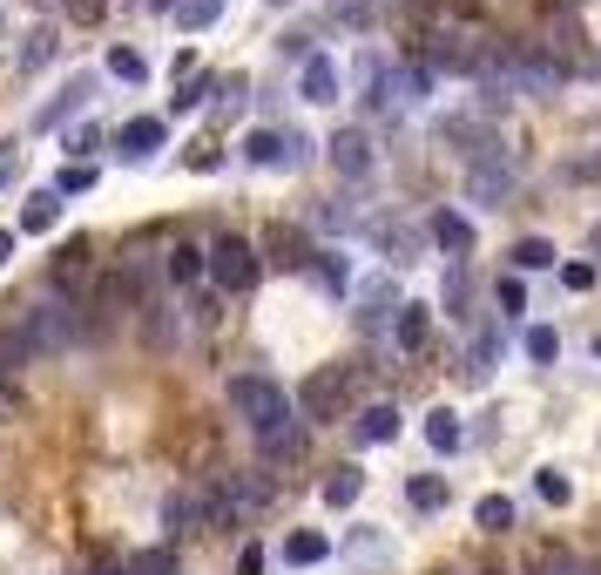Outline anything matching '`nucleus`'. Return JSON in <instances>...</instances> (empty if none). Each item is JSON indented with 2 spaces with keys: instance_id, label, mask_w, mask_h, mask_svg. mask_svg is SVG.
I'll return each mask as SVG.
<instances>
[{
  "instance_id": "nucleus-1",
  "label": "nucleus",
  "mask_w": 601,
  "mask_h": 575,
  "mask_svg": "<svg viewBox=\"0 0 601 575\" xmlns=\"http://www.w3.org/2000/svg\"><path fill=\"white\" fill-rule=\"evenodd\" d=\"M230 406L250 420V434H257V440L278 434V427L291 420V393H284L278 379H264V373H237V379H230Z\"/></svg>"
},
{
  "instance_id": "nucleus-2",
  "label": "nucleus",
  "mask_w": 601,
  "mask_h": 575,
  "mask_svg": "<svg viewBox=\"0 0 601 575\" xmlns=\"http://www.w3.org/2000/svg\"><path fill=\"white\" fill-rule=\"evenodd\" d=\"M203 271L217 278V291H230V298H237V291H250V285H257V271H264V258H257L243 237H230V230H223V237L210 244V251H203Z\"/></svg>"
},
{
  "instance_id": "nucleus-3",
  "label": "nucleus",
  "mask_w": 601,
  "mask_h": 575,
  "mask_svg": "<svg viewBox=\"0 0 601 575\" xmlns=\"http://www.w3.org/2000/svg\"><path fill=\"white\" fill-rule=\"evenodd\" d=\"M304 156H311L304 129H250L243 136V162H257V170H298Z\"/></svg>"
},
{
  "instance_id": "nucleus-4",
  "label": "nucleus",
  "mask_w": 601,
  "mask_h": 575,
  "mask_svg": "<svg viewBox=\"0 0 601 575\" xmlns=\"http://www.w3.org/2000/svg\"><path fill=\"white\" fill-rule=\"evenodd\" d=\"M21 339H28L34 359H41V353H68V339H74V305H34V311H21Z\"/></svg>"
},
{
  "instance_id": "nucleus-5",
  "label": "nucleus",
  "mask_w": 601,
  "mask_h": 575,
  "mask_svg": "<svg viewBox=\"0 0 601 575\" xmlns=\"http://www.w3.org/2000/svg\"><path fill=\"white\" fill-rule=\"evenodd\" d=\"M345 399H352V373H338V366H318V373H311V379L298 386V399H291V406H304L311 420H331V414H338V406H345Z\"/></svg>"
},
{
  "instance_id": "nucleus-6",
  "label": "nucleus",
  "mask_w": 601,
  "mask_h": 575,
  "mask_svg": "<svg viewBox=\"0 0 601 575\" xmlns=\"http://www.w3.org/2000/svg\"><path fill=\"white\" fill-rule=\"evenodd\" d=\"M324 156H331V170L345 177V184H365V177H372V162H379L365 129H338V136L324 142Z\"/></svg>"
},
{
  "instance_id": "nucleus-7",
  "label": "nucleus",
  "mask_w": 601,
  "mask_h": 575,
  "mask_svg": "<svg viewBox=\"0 0 601 575\" xmlns=\"http://www.w3.org/2000/svg\"><path fill=\"white\" fill-rule=\"evenodd\" d=\"M298 96H304V102H338V96H345V68H338V54H304Z\"/></svg>"
},
{
  "instance_id": "nucleus-8",
  "label": "nucleus",
  "mask_w": 601,
  "mask_h": 575,
  "mask_svg": "<svg viewBox=\"0 0 601 575\" xmlns=\"http://www.w3.org/2000/svg\"><path fill=\"white\" fill-rule=\"evenodd\" d=\"M96 102V75H68V89H61V102H48L41 109V129H61L68 116H81V109H89Z\"/></svg>"
},
{
  "instance_id": "nucleus-9",
  "label": "nucleus",
  "mask_w": 601,
  "mask_h": 575,
  "mask_svg": "<svg viewBox=\"0 0 601 575\" xmlns=\"http://www.w3.org/2000/svg\"><path fill=\"white\" fill-rule=\"evenodd\" d=\"M372 244H379V251H392V265H405L412 251H419V237H412V224H392V217H365L359 224Z\"/></svg>"
},
{
  "instance_id": "nucleus-10",
  "label": "nucleus",
  "mask_w": 601,
  "mask_h": 575,
  "mask_svg": "<svg viewBox=\"0 0 601 575\" xmlns=\"http://www.w3.org/2000/svg\"><path fill=\"white\" fill-rule=\"evenodd\" d=\"M116 149H122L129 162H149V156L162 149V122H156V116H136V122H122V129H116Z\"/></svg>"
},
{
  "instance_id": "nucleus-11",
  "label": "nucleus",
  "mask_w": 601,
  "mask_h": 575,
  "mask_svg": "<svg viewBox=\"0 0 601 575\" xmlns=\"http://www.w3.org/2000/svg\"><path fill=\"white\" fill-rule=\"evenodd\" d=\"M425 447L433 454H460L467 447V427H460L453 406H433V414H425Z\"/></svg>"
},
{
  "instance_id": "nucleus-12",
  "label": "nucleus",
  "mask_w": 601,
  "mask_h": 575,
  "mask_svg": "<svg viewBox=\"0 0 601 575\" xmlns=\"http://www.w3.org/2000/svg\"><path fill=\"white\" fill-rule=\"evenodd\" d=\"M203 515H210V502L197 495V487H183V495H169V502H162V528H169V535H190Z\"/></svg>"
},
{
  "instance_id": "nucleus-13",
  "label": "nucleus",
  "mask_w": 601,
  "mask_h": 575,
  "mask_svg": "<svg viewBox=\"0 0 601 575\" xmlns=\"http://www.w3.org/2000/svg\"><path fill=\"white\" fill-rule=\"evenodd\" d=\"M345 562H352V568H379V562H392V535H385V528H352Z\"/></svg>"
},
{
  "instance_id": "nucleus-14",
  "label": "nucleus",
  "mask_w": 601,
  "mask_h": 575,
  "mask_svg": "<svg viewBox=\"0 0 601 575\" xmlns=\"http://www.w3.org/2000/svg\"><path fill=\"white\" fill-rule=\"evenodd\" d=\"M433 244H440V251L460 265V258L473 251V224H467L460 210H440V217H433Z\"/></svg>"
},
{
  "instance_id": "nucleus-15",
  "label": "nucleus",
  "mask_w": 601,
  "mask_h": 575,
  "mask_svg": "<svg viewBox=\"0 0 601 575\" xmlns=\"http://www.w3.org/2000/svg\"><path fill=\"white\" fill-rule=\"evenodd\" d=\"M405 502H412L419 515H440V508L453 502V487H447V474H412V480H405Z\"/></svg>"
},
{
  "instance_id": "nucleus-16",
  "label": "nucleus",
  "mask_w": 601,
  "mask_h": 575,
  "mask_svg": "<svg viewBox=\"0 0 601 575\" xmlns=\"http://www.w3.org/2000/svg\"><path fill=\"white\" fill-rule=\"evenodd\" d=\"M54 224H61V197H54V190H34V197L21 204V230H28V237H48Z\"/></svg>"
},
{
  "instance_id": "nucleus-17",
  "label": "nucleus",
  "mask_w": 601,
  "mask_h": 575,
  "mask_svg": "<svg viewBox=\"0 0 601 575\" xmlns=\"http://www.w3.org/2000/svg\"><path fill=\"white\" fill-rule=\"evenodd\" d=\"M359 440H365V447H379V440H399V406L372 399L365 414H359Z\"/></svg>"
},
{
  "instance_id": "nucleus-18",
  "label": "nucleus",
  "mask_w": 601,
  "mask_h": 575,
  "mask_svg": "<svg viewBox=\"0 0 601 575\" xmlns=\"http://www.w3.org/2000/svg\"><path fill=\"white\" fill-rule=\"evenodd\" d=\"M324 291H352V265H345V251H311V265H304Z\"/></svg>"
},
{
  "instance_id": "nucleus-19",
  "label": "nucleus",
  "mask_w": 601,
  "mask_h": 575,
  "mask_svg": "<svg viewBox=\"0 0 601 575\" xmlns=\"http://www.w3.org/2000/svg\"><path fill=\"white\" fill-rule=\"evenodd\" d=\"M169 14H177V28H183V34H203V28H217L223 0H169Z\"/></svg>"
},
{
  "instance_id": "nucleus-20",
  "label": "nucleus",
  "mask_w": 601,
  "mask_h": 575,
  "mask_svg": "<svg viewBox=\"0 0 601 575\" xmlns=\"http://www.w3.org/2000/svg\"><path fill=\"white\" fill-rule=\"evenodd\" d=\"M425 339H433V311H425V305H399V353H419Z\"/></svg>"
},
{
  "instance_id": "nucleus-21",
  "label": "nucleus",
  "mask_w": 601,
  "mask_h": 575,
  "mask_svg": "<svg viewBox=\"0 0 601 575\" xmlns=\"http://www.w3.org/2000/svg\"><path fill=\"white\" fill-rule=\"evenodd\" d=\"M359 495H365V467H338L324 480V508H352Z\"/></svg>"
},
{
  "instance_id": "nucleus-22",
  "label": "nucleus",
  "mask_w": 601,
  "mask_h": 575,
  "mask_svg": "<svg viewBox=\"0 0 601 575\" xmlns=\"http://www.w3.org/2000/svg\"><path fill=\"white\" fill-rule=\"evenodd\" d=\"M271 265H284V271H304V265H311V244H304L298 230H284V224H278V230H271Z\"/></svg>"
},
{
  "instance_id": "nucleus-23",
  "label": "nucleus",
  "mask_w": 601,
  "mask_h": 575,
  "mask_svg": "<svg viewBox=\"0 0 601 575\" xmlns=\"http://www.w3.org/2000/svg\"><path fill=\"white\" fill-rule=\"evenodd\" d=\"M324 555H331V542H324L318 528H298V535H284V562L311 568V562H324Z\"/></svg>"
},
{
  "instance_id": "nucleus-24",
  "label": "nucleus",
  "mask_w": 601,
  "mask_h": 575,
  "mask_svg": "<svg viewBox=\"0 0 601 575\" xmlns=\"http://www.w3.org/2000/svg\"><path fill=\"white\" fill-rule=\"evenodd\" d=\"M493 359H500V325H487V333L473 339V353H467V366H460V373H467V379H487V373H493Z\"/></svg>"
},
{
  "instance_id": "nucleus-25",
  "label": "nucleus",
  "mask_w": 601,
  "mask_h": 575,
  "mask_svg": "<svg viewBox=\"0 0 601 575\" xmlns=\"http://www.w3.org/2000/svg\"><path fill=\"white\" fill-rule=\"evenodd\" d=\"M513 271H554V244L548 237H521L513 244Z\"/></svg>"
},
{
  "instance_id": "nucleus-26",
  "label": "nucleus",
  "mask_w": 601,
  "mask_h": 575,
  "mask_svg": "<svg viewBox=\"0 0 601 575\" xmlns=\"http://www.w3.org/2000/svg\"><path fill=\"white\" fill-rule=\"evenodd\" d=\"M122 575H177V548H169V542L162 548H136Z\"/></svg>"
},
{
  "instance_id": "nucleus-27",
  "label": "nucleus",
  "mask_w": 601,
  "mask_h": 575,
  "mask_svg": "<svg viewBox=\"0 0 601 575\" xmlns=\"http://www.w3.org/2000/svg\"><path fill=\"white\" fill-rule=\"evenodd\" d=\"M54 48H61V34H54V28H34V34L21 41V68H28V75H34V68H48V61H54Z\"/></svg>"
},
{
  "instance_id": "nucleus-28",
  "label": "nucleus",
  "mask_w": 601,
  "mask_h": 575,
  "mask_svg": "<svg viewBox=\"0 0 601 575\" xmlns=\"http://www.w3.org/2000/svg\"><path fill=\"white\" fill-rule=\"evenodd\" d=\"M473 522H480L487 535H500V528H513V502H507V495H480V502H473Z\"/></svg>"
},
{
  "instance_id": "nucleus-29",
  "label": "nucleus",
  "mask_w": 601,
  "mask_h": 575,
  "mask_svg": "<svg viewBox=\"0 0 601 575\" xmlns=\"http://www.w3.org/2000/svg\"><path fill=\"white\" fill-rule=\"evenodd\" d=\"M54 197H81V190H96V162H61V177L48 184Z\"/></svg>"
},
{
  "instance_id": "nucleus-30",
  "label": "nucleus",
  "mask_w": 601,
  "mask_h": 575,
  "mask_svg": "<svg viewBox=\"0 0 601 575\" xmlns=\"http://www.w3.org/2000/svg\"><path fill=\"white\" fill-rule=\"evenodd\" d=\"M210 89H217L210 75H183V81H177V96H169V109L190 116V109H203V96H210Z\"/></svg>"
},
{
  "instance_id": "nucleus-31",
  "label": "nucleus",
  "mask_w": 601,
  "mask_h": 575,
  "mask_svg": "<svg viewBox=\"0 0 601 575\" xmlns=\"http://www.w3.org/2000/svg\"><path fill=\"white\" fill-rule=\"evenodd\" d=\"M534 495L554 502V508H568V502H574V480H568L561 467H541V474H534Z\"/></svg>"
},
{
  "instance_id": "nucleus-32",
  "label": "nucleus",
  "mask_w": 601,
  "mask_h": 575,
  "mask_svg": "<svg viewBox=\"0 0 601 575\" xmlns=\"http://www.w3.org/2000/svg\"><path fill=\"white\" fill-rule=\"evenodd\" d=\"M521 353H528L534 366H554V359H561V333H548V325H534V333L521 339Z\"/></svg>"
},
{
  "instance_id": "nucleus-33",
  "label": "nucleus",
  "mask_w": 601,
  "mask_h": 575,
  "mask_svg": "<svg viewBox=\"0 0 601 575\" xmlns=\"http://www.w3.org/2000/svg\"><path fill=\"white\" fill-rule=\"evenodd\" d=\"M169 278H177V285L203 278V251H197V244H177V251H169Z\"/></svg>"
},
{
  "instance_id": "nucleus-34",
  "label": "nucleus",
  "mask_w": 601,
  "mask_h": 575,
  "mask_svg": "<svg viewBox=\"0 0 601 575\" xmlns=\"http://www.w3.org/2000/svg\"><path fill=\"white\" fill-rule=\"evenodd\" d=\"M61 149H68V156H74V162H89V156H96V149H102V129H96V122H74V129H68V136H61Z\"/></svg>"
},
{
  "instance_id": "nucleus-35",
  "label": "nucleus",
  "mask_w": 601,
  "mask_h": 575,
  "mask_svg": "<svg viewBox=\"0 0 601 575\" xmlns=\"http://www.w3.org/2000/svg\"><path fill=\"white\" fill-rule=\"evenodd\" d=\"M109 75H116V81H129V89H136V81L149 75V61H142L136 48H109Z\"/></svg>"
},
{
  "instance_id": "nucleus-36",
  "label": "nucleus",
  "mask_w": 601,
  "mask_h": 575,
  "mask_svg": "<svg viewBox=\"0 0 601 575\" xmlns=\"http://www.w3.org/2000/svg\"><path fill=\"white\" fill-rule=\"evenodd\" d=\"M493 298H500V318H521V311H528V291H521V278H500V291H493Z\"/></svg>"
},
{
  "instance_id": "nucleus-37",
  "label": "nucleus",
  "mask_w": 601,
  "mask_h": 575,
  "mask_svg": "<svg viewBox=\"0 0 601 575\" xmlns=\"http://www.w3.org/2000/svg\"><path fill=\"white\" fill-rule=\"evenodd\" d=\"M81 258H89V244H68V251L54 258V285H68V278H81Z\"/></svg>"
},
{
  "instance_id": "nucleus-38",
  "label": "nucleus",
  "mask_w": 601,
  "mask_h": 575,
  "mask_svg": "<svg viewBox=\"0 0 601 575\" xmlns=\"http://www.w3.org/2000/svg\"><path fill=\"white\" fill-rule=\"evenodd\" d=\"M331 14L345 21V28H365L372 21V0H331Z\"/></svg>"
},
{
  "instance_id": "nucleus-39",
  "label": "nucleus",
  "mask_w": 601,
  "mask_h": 575,
  "mask_svg": "<svg viewBox=\"0 0 601 575\" xmlns=\"http://www.w3.org/2000/svg\"><path fill=\"white\" fill-rule=\"evenodd\" d=\"M440 298H447V311H460V305H467V271H460V265L447 271V291H440Z\"/></svg>"
},
{
  "instance_id": "nucleus-40",
  "label": "nucleus",
  "mask_w": 601,
  "mask_h": 575,
  "mask_svg": "<svg viewBox=\"0 0 601 575\" xmlns=\"http://www.w3.org/2000/svg\"><path fill=\"white\" fill-rule=\"evenodd\" d=\"M561 285H568V291H588V285H594V265H561Z\"/></svg>"
},
{
  "instance_id": "nucleus-41",
  "label": "nucleus",
  "mask_w": 601,
  "mask_h": 575,
  "mask_svg": "<svg viewBox=\"0 0 601 575\" xmlns=\"http://www.w3.org/2000/svg\"><path fill=\"white\" fill-rule=\"evenodd\" d=\"M548 575H588V568H581V562H568V555H554V568H548Z\"/></svg>"
},
{
  "instance_id": "nucleus-42",
  "label": "nucleus",
  "mask_w": 601,
  "mask_h": 575,
  "mask_svg": "<svg viewBox=\"0 0 601 575\" xmlns=\"http://www.w3.org/2000/svg\"><path fill=\"white\" fill-rule=\"evenodd\" d=\"M14 258V230H0V265H8Z\"/></svg>"
},
{
  "instance_id": "nucleus-43",
  "label": "nucleus",
  "mask_w": 601,
  "mask_h": 575,
  "mask_svg": "<svg viewBox=\"0 0 601 575\" xmlns=\"http://www.w3.org/2000/svg\"><path fill=\"white\" fill-rule=\"evenodd\" d=\"M588 251H594V258H601V224H594V230H588Z\"/></svg>"
},
{
  "instance_id": "nucleus-44",
  "label": "nucleus",
  "mask_w": 601,
  "mask_h": 575,
  "mask_svg": "<svg viewBox=\"0 0 601 575\" xmlns=\"http://www.w3.org/2000/svg\"><path fill=\"white\" fill-rule=\"evenodd\" d=\"M0 406H8V379H0Z\"/></svg>"
},
{
  "instance_id": "nucleus-45",
  "label": "nucleus",
  "mask_w": 601,
  "mask_h": 575,
  "mask_svg": "<svg viewBox=\"0 0 601 575\" xmlns=\"http://www.w3.org/2000/svg\"><path fill=\"white\" fill-rule=\"evenodd\" d=\"M96 575H122V568H96Z\"/></svg>"
},
{
  "instance_id": "nucleus-46",
  "label": "nucleus",
  "mask_w": 601,
  "mask_h": 575,
  "mask_svg": "<svg viewBox=\"0 0 601 575\" xmlns=\"http://www.w3.org/2000/svg\"><path fill=\"white\" fill-rule=\"evenodd\" d=\"M28 8H48V0H28Z\"/></svg>"
},
{
  "instance_id": "nucleus-47",
  "label": "nucleus",
  "mask_w": 601,
  "mask_h": 575,
  "mask_svg": "<svg viewBox=\"0 0 601 575\" xmlns=\"http://www.w3.org/2000/svg\"><path fill=\"white\" fill-rule=\"evenodd\" d=\"M594 359H601V339H594Z\"/></svg>"
},
{
  "instance_id": "nucleus-48",
  "label": "nucleus",
  "mask_w": 601,
  "mask_h": 575,
  "mask_svg": "<svg viewBox=\"0 0 601 575\" xmlns=\"http://www.w3.org/2000/svg\"><path fill=\"white\" fill-rule=\"evenodd\" d=\"M271 8H284V0H271Z\"/></svg>"
},
{
  "instance_id": "nucleus-49",
  "label": "nucleus",
  "mask_w": 601,
  "mask_h": 575,
  "mask_svg": "<svg viewBox=\"0 0 601 575\" xmlns=\"http://www.w3.org/2000/svg\"><path fill=\"white\" fill-rule=\"evenodd\" d=\"M0 34H8V21H0Z\"/></svg>"
}]
</instances>
